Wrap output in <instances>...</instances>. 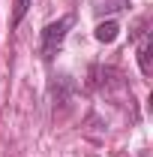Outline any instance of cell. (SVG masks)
<instances>
[{
    "instance_id": "obj_1",
    "label": "cell",
    "mask_w": 153,
    "mask_h": 157,
    "mask_svg": "<svg viewBox=\"0 0 153 157\" xmlns=\"http://www.w3.org/2000/svg\"><path fill=\"white\" fill-rule=\"evenodd\" d=\"M72 15H63V18L51 21V24H45V30H42V42H39V52H42V60H54L60 48H63V39L69 33V27H72Z\"/></svg>"
},
{
    "instance_id": "obj_2",
    "label": "cell",
    "mask_w": 153,
    "mask_h": 157,
    "mask_svg": "<svg viewBox=\"0 0 153 157\" xmlns=\"http://www.w3.org/2000/svg\"><path fill=\"white\" fill-rule=\"evenodd\" d=\"M138 67H141L144 76L153 73V63H150V33H147V30H141V36H138Z\"/></svg>"
},
{
    "instance_id": "obj_3",
    "label": "cell",
    "mask_w": 153,
    "mask_h": 157,
    "mask_svg": "<svg viewBox=\"0 0 153 157\" xmlns=\"http://www.w3.org/2000/svg\"><path fill=\"white\" fill-rule=\"evenodd\" d=\"M117 36H120V24H117L114 18L96 24V39H99V42H114Z\"/></svg>"
},
{
    "instance_id": "obj_4",
    "label": "cell",
    "mask_w": 153,
    "mask_h": 157,
    "mask_svg": "<svg viewBox=\"0 0 153 157\" xmlns=\"http://www.w3.org/2000/svg\"><path fill=\"white\" fill-rule=\"evenodd\" d=\"M27 9H30V0H15V9H12V27H18L21 18L27 15Z\"/></svg>"
}]
</instances>
